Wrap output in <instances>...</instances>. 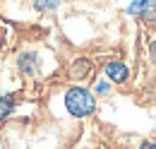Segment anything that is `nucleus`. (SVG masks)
Returning <instances> with one entry per match:
<instances>
[{
  "mask_svg": "<svg viewBox=\"0 0 156 149\" xmlns=\"http://www.w3.org/2000/svg\"><path fill=\"white\" fill-rule=\"evenodd\" d=\"M65 108L75 118H87L96 111V96L84 87H70L65 92Z\"/></svg>",
  "mask_w": 156,
  "mask_h": 149,
  "instance_id": "nucleus-1",
  "label": "nucleus"
},
{
  "mask_svg": "<svg viewBox=\"0 0 156 149\" xmlns=\"http://www.w3.org/2000/svg\"><path fill=\"white\" fill-rule=\"evenodd\" d=\"M127 15L142 19L149 27H156V0H132L127 5Z\"/></svg>",
  "mask_w": 156,
  "mask_h": 149,
  "instance_id": "nucleus-2",
  "label": "nucleus"
},
{
  "mask_svg": "<svg viewBox=\"0 0 156 149\" xmlns=\"http://www.w3.org/2000/svg\"><path fill=\"white\" fill-rule=\"evenodd\" d=\"M103 72H106V77H108L113 84H125L127 77H130V67H127L122 60H108V63L103 65Z\"/></svg>",
  "mask_w": 156,
  "mask_h": 149,
  "instance_id": "nucleus-3",
  "label": "nucleus"
},
{
  "mask_svg": "<svg viewBox=\"0 0 156 149\" xmlns=\"http://www.w3.org/2000/svg\"><path fill=\"white\" fill-rule=\"evenodd\" d=\"M17 67H20L22 74H27V77H34V74L39 72V56L36 53H31V51H27V53H22L17 58Z\"/></svg>",
  "mask_w": 156,
  "mask_h": 149,
  "instance_id": "nucleus-4",
  "label": "nucleus"
},
{
  "mask_svg": "<svg viewBox=\"0 0 156 149\" xmlns=\"http://www.w3.org/2000/svg\"><path fill=\"white\" fill-rule=\"evenodd\" d=\"M91 60L89 58H77L75 63H72V67H70V72H72V77L75 79H84L87 74H91Z\"/></svg>",
  "mask_w": 156,
  "mask_h": 149,
  "instance_id": "nucleus-5",
  "label": "nucleus"
},
{
  "mask_svg": "<svg viewBox=\"0 0 156 149\" xmlns=\"http://www.w3.org/2000/svg\"><path fill=\"white\" fill-rule=\"evenodd\" d=\"M15 111V96H0V123Z\"/></svg>",
  "mask_w": 156,
  "mask_h": 149,
  "instance_id": "nucleus-6",
  "label": "nucleus"
},
{
  "mask_svg": "<svg viewBox=\"0 0 156 149\" xmlns=\"http://www.w3.org/2000/svg\"><path fill=\"white\" fill-rule=\"evenodd\" d=\"M60 2L62 0H31V5L39 10V12H53V10H58Z\"/></svg>",
  "mask_w": 156,
  "mask_h": 149,
  "instance_id": "nucleus-7",
  "label": "nucleus"
},
{
  "mask_svg": "<svg viewBox=\"0 0 156 149\" xmlns=\"http://www.w3.org/2000/svg\"><path fill=\"white\" fill-rule=\"evenodd\" d=\"M94 92L101 94V96H106V94L111 92V79H96V84H94Z\"/></svg>",
  "mask_w": 156,
  "mask_h": 149,
  "instance_id": "nucleus-8",
  "label": "nucleus"
},
{
  "mask_svg": "<svg viewBox=\"0 0 156 149\" xmlns=\"http://www.w3.org/2000/svg\"><path fill=\"white\" fill-rule=\"evenodd\" d=\"M149 58H151V63L156 65V38L149 43Z\"/></svg>",
  "mask_w": 156,
  "mask_h": 149,
  "instance_id": "nucleus-9",
  "label": "nucleus"
},
{
  "mask_svg": "<svg viewBox=\"0 0 156 149\" xmlns=\"http://www.w3.org/2000/svg\"><path fill=\"white\" fill-rule=\"evenodd\" d=\"M139 149H156V142H144Z\"/></svg>",
  "mask_w": 156,
  "mask_h": 149,
  "instance_id": "nucleus-10",
  "label": "nucleus"
}]
</instances>
